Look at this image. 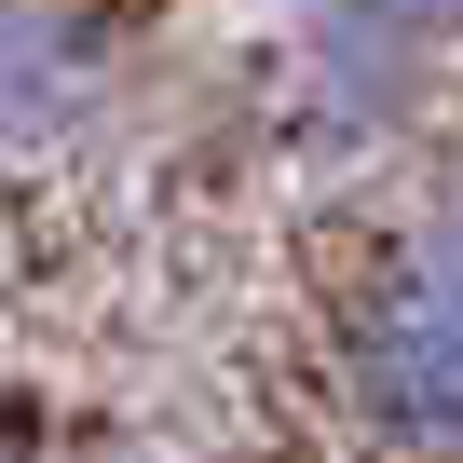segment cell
Returning <instances> with one entry per match:
<instances>
[{
	"label": "cell",
	"instance_id": "obj_1",
	"mask_svg": "<svg viewBox=\"0 0 463 463\" xmlns=\"http://www.w3.org/2000/svg\"><path fill=\"white\" fill-rule=\"evenodd\" d=\"M354 382H368V409H382L395 436H422V449H463V273H449V287H409V300H382V327H368Z\"/></svg>",
	"mask_w": 463,
	"mask_h": 463
},
{
	"label": "cell",
	"instance_id": "obj_2",
	"mask_svg": "<svg viewBox=\"0 0 463 463\" xmlns=\"http://www.w3.org/2000/svg\"><path fill=\"white\" fill-rule=\"evenodd\" d=\"M82 82V42L55 28V14H0V123H28V109H55Z\"/></svg>",
	"mask_w": 463,
	"mask_h": 463
},
{
	"label": "cell",
	"instance_id": "obj_3",
	"mask_svg": "<svg viewBox=\"0 0 463 463\" xmlns=\"http://www.w3.org/2000/svg\"><path fill=\"white\" fill-rule=\"evenodd\" d=\"M449 273H463V204H449Z\"/></svg>",
	"mask_w": 463,
	"mask_h": 463
}]
</instances>
